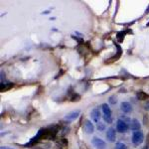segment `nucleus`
Listing matches in <instances>:
<instances>
[{
	"mask_svg": "<svg viewBox=\"0 0 149 149\" xmlns=\"http://www.w3.org/2000/svg\"><path fill=\"white\" fill-rule=\"evenodd\" d=\"M114 149H127V146H126V144H124L122 142H117L115 144Z\"/></svg>",
	"mask_w": 149,
	"mask_h": 149,
	"instance_id": "14",
	"label": "nucleus"
},
{
	"mask_svg": "<svg viewBox=\"0 0 149 149\" xmlns=\"http://www.w3.org/2000/svg\"><path fill=\"white\" fill-rule=\"evenodd\" d=\"M116 102H117V100H116V97H114V95H112V97H109V103L110 104H115L116 103Z\"/></svg>",
	"mask_w": 149,
	"mask_h": 149,
	"instance_id": "18",
	"label": "nucleus"
},
{
	"mask_svg": "<svg viewBox=\"0 0 149 149\" xmlns=\"http://www.w3.org/2000/svg\"><path fill=\"white\" fill-rule=\"evenodd\" d=\"M102 109L103 112V115H107V116H111V109L109 107L107 103H103L102 105Z\"/></svg>",
	"mask_w": 149,
	"mask_h": 149,
	"instance_id": "10",
	"label": "nucleus"
},
{
	"mask_svg": "<svg viewBox=\"0 0 149 149\" xmlns=\"http://www.w3.org/2000/svg\"><path fill=\"white\" fill-rule=\"evenodd\" d=\"M103 120L105 122H107V123H112V116H107V115H103L102 116Z\"/></svg>",
	"mask_w": 149,
	"mask_h": 149,
	"instance_id": "17",
	"label": "nucleus"
},
{
	"mask_svg": "<svg viewBox=\"0 0 149 149\" xmlns=\"http://www.w3.org/2000/svg\"><path fill=\"white\" fill-rule=\"evenodd\" d=\"M140 122H139L136 118H133L130 120V124H129V127L131 128V130H133V132L135 131H139L140 129Z\"/></svg>",
	"mask_w": 149,
	"mask_h": 149,
	"instance_id": "7",
	"label": "nucleus"
},
{
	"mask_svg": "<svg viewBox=\"0 0 149 149\" xmlns=\"http://www.w3.org/2000/svg\"><path fill=\"white\" fill-rule=\"evenodd\" d=\"M129 128V125L126 123L124 120H122V119H118L116 122V130L118 132H120V133H124V132H126L128 130Z\"/></svg>",
	"mask_w": 149,
	"mask_h": 149,
	"instance_id": "2",
	"label": "nucleus"
},
{
	"mask_svg": "<svg viewBox=\"0 0 149 149\" xmlns=\"http://www.w3.org/2000/svg\"><path fill=\"white\" fill-rule=\"evenodd\" d=\"M0 149H7V147H1Z\"/></svg>",
	"mask_w": 149,
	"mask_h": 149,
	"instance_id": "23",
	"label": "nucleus"
},
{
	"mask_svg": "<svg viewBox=\"0 0 149 149\" xmlns=\"http://www.w3.org/2000/svg\"><path fill=\"white\" fill-rule=\"evenodd\" d=\"M144 124L146 125V116H144Z\"/></svg>",
	"mask_w": 149,
	"mask_h": 149,
	"instance_id": "22",
	"label": "nucleus"
},
{
	"mask_svg": "<svg viewBox=\"0 0 149 149\" xmlns=\"http://www.w3.org/2000/svg\"><path fill=\"white\" fill-rule=\"evenodd\" d=\"M149 13V5L147 6V8H146V10H145V14H148Z\"/></svg>",
	"mask_w": 149,
	"mask_h": 149,
	"instance_id": "21",
	"label": "nucleus"
},
{
	"mask_svg": "<svg viewBox=\"0 0 149 149\" xmlns=\"http://www.w3.org/2000/svg\"><path fill=\"white\" fill-rule=\"evenodd\" d=\"M7 149H14V148H9V147H7Z\"/></svg>",
	"mask_w": 149,
	"mask_h": 149,
	"instance_id": "24",
	"label": "nucleus"
},
{
	"mask_svg": "<svg viewBox=\"0 0 149 149\" xmlns=\"http://www.w3.org/2000/svg\"><path fill=\"white\" fill-rule=\"evenodd\" d=\"M80 113H81V111L79 109L74 110V111L70 112V113H68V114L66 115V116L64 117V120H66V121H73V120H74V119L78 118V117L80 116Z\"/></svg>",
	"mask_w": 149,
	"mask_h": 149,
	"instance_id": "4",
	"label": "nucleus"
},
{
	"mask_svg": "<svg viewBox=\"0 0 149 149\" xmlns=\"http://www.w3.org/2000/svg\"><path fill=\"white\" fill-rule=\"evenodd\" d=\"M124 35H125V32H119V33H117V35H116V38L118 39L119 42H122L124 39Z\"/></svg>",
	"mask_w": 149,
	"mask_h": 149,
	"instance_id": "15",
	"label": "nucleus"
},
{
	"mask_svg": "<svg viewBox=\"0 0 149 149\" xmlns=\"http://www.w3.org/2000/svg\"><path fill=\"white\" fill-rule=\"evenodd\" d=\"M131 141L135 146L139 145V144H142L143 141H144L143 132H141L140 130L133 132V134H132V137H131Z\"/></svg>",
	"mask_w": 149,
	"mask_h": 149,
	"instance_id": "1",
	"label": "nucleus"
},
{
	"mask_svg": "<svg viewBox=\"0 0 149 149\" xmlns=\"http://www.w3.org/2000/svg\"><path fill=\"white\" fill-rule=\"evenodd\" d=\"M14 86L13 83H8V84H1V92H4V91H8L12 88Z\"/></svg>",
	"mask_w": 149,
	"mask_h": 149,
	"instance_id": "11",
	"label": "nucleus"
},
{
	"mask_svg": "<svg viewBox=\"0 0 149 149\" xmlns=\"http://www.w3.org/2000/svg\"><path fill=\"white\" fill-rule=\"evenodd\" d=\"M147 97H148L147 93H145L143 92H139L137 93V98L139 100H147Z\"/></svg>",
	"mask_w": 149,
	"mask_h": 149,
	"instance_id": "13",
	"label": "nucleus"
},
{
	"mask_svg": "<svg viewBox=\"0 0 149 149\" xmlns=\"http://www.w3.org/2000/svg\"><path fill=\"white\" fill-rule=\"evenodd\" d=\"M120 109H121L122 111L124 112V113H129V112H131V110H132V107H131V104L129 102H123L120 104Z\"/></svg>",
	"mask_w": 149,
	"mask_h": 149,
	"instance_id": "9",
	"label": "nucleus"
},
{
	"mask_svg": "<svg viewBox=\"0 0 149 149\" xmlns=\"http://www.w3.org/2000/svg\"><path fill=\"white\" fill-rule=\"evenodd\" d=\"M91 117H92V119L95 122H98L100 121V109H93L92 111H91Z\"/></svg>",
	"mask_w": 149,
	"mask_h": 149,
	"instance_id": "6",
	"label": "nucleus"
},
{
	"mask_svg": "<svg viewBox=\"0 0 149 149\" xmlns=\"http://www.w3.org/2000/svg\"><path fill=\"white\" fill-rule=\"evenodd\" d=\"M107 139L109 142H114L116 139V132L113 127H109L107 131Z\"/></svg>",
	"mask_w": 149,
	"mask_h": 149,
	"instance_id": "5",
	"label": "nucleus"
},
{
	"mask_svg": "<svg viewBox=\"0 0 149 149\" xmlns=\"http://www.w3.org/2000/svg\"><path fill=\"white\" fill-rule=\"evenodd\" d=\"M85 131L88 134H92L95 131V125L93 124L92 121L90 120H86L85 122Z\"/></svg>",
	"mask_w": 149,
	"mask_h": 149,
	"instance_id": "8",
	"label": "nucleus"
},
{
	"mask_svg": "<svg viewBox=\"0 0 149 149\" xmlns=\"http://www.w3.org/2000/svg\"><path fill=\"white\" fill-rule=\"evenodd\" d=\"M81 100V97H80V95L79 93H73L71 95V97H70V100L71 102H79V100Z\"/></svg>",
	"mask_w": 149,
	"mask_h": 149,
	"instance_id": "12",
	"label": "nucleus"
},
{
	"mask_svg": "<svg viewBox=\"0 0 149 149\" xmlns=\"http://www.w3.org/2000/svg\"><path fill=\"white\" fill-rule=\"evenodd\" d=\"M92 144L97 149H105V147H107L105 142L100 137H93L92 139Z\"/></svg>",
	"mask_w": 149,
	"mask_h": 149,
	"instance_id": "3",
	"label": "nucleus"
},
{
	"mask_svg": "<svg viewBox=\"0 0 149 149\" xmlns=\"http://www.w3.org/2000/svg\"><path fill=\"white\" fill-rule=\"evenodd\" d=\"M144 109L149 110V100H146L145 103H144Z\"/></svg>",
	"mask_w": 149,
	"mask_h": 149,
	"instance_id": "20",
	"label": "nucleus"
},
{
	"mask_svg": "<svg viewBox=\"0 0 149 149\" xmlns=\"http://www.w3.org/2000/svg\"><path fill=\"white\" fill-rule=\"evenodd\" d=\"M72 38H73V39H74V40H77L78 41L79 43H80V44H83V40L81 39V38H78V37H76V36H72Z\"/></svg>",
	"mask_w": 149,
	"mask_h": 149,
	"instance_id": "19",
	"label": "nucleus"
},
{
	"mask_svg": "<svg viewBox=\"0 0 149 149\" xmlns=\"http://www.w3.org/2000/svg\"><path fill=\"white\" fill-rule=\"evenodd\" d=\"M104 129H105V124L100 121V122L97 123V130H98V131H103Z\"/></svg>",
	"mask_w": 149,
	"mask_h": 149,
	"instance_id": "16",
	"label": "nucleus"
}]
</instances>
